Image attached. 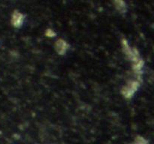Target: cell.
<instances>
[{
    "mask_svg": "<svg viewBox=\"0 0 154 144\" xmlns=\"http://www.w3.org/2000/svg\"><path fill=\"white\" fill-rule=\"evenodd\" d=\"M144 66V62L142 58H140L138 61L132 63V70L133 72L138 76H141V75L143 73V68Z\"/></svg>",
    "mask_w": 154,
    "mask_h": 144,
    "instance_id": "obj_5",
    "label": "cell"
},
{
    "mask_svg": "<svg viewBox=\"0 0 154 144\" xmlns=\"http://www.w3.org/2000/svg\"><path fill=\"white\" fill-rule=\"evenodd\" d=\"M121 47L123 53L128 59L130 60L132 63L138 61L141 58L140 53L136 48H132L129 45V41L126 38L121 39Z\"/></svg>",
    "mask_w": 154,
    "mask_h": 144,
    "instance_id": "obj_2",
    "label": "cell"
},
{
    "mask_svg": "<svg viewBox=\"0 0 154 144\" xmlns=\"http://www.w3.org/2000/svg\"><path fill=\"white\" fill-rule=\"evenodd\" d=\"M54 49L58 55L65 56L69 50V44L66 40L60 38L56 40L54 44Z\"/></svg>",
    "mask_w": 154,
    "mask_h": 144,
    "instance_id": "obj_3",
    "label": "cell"
},
{
    "mask_svg": "<svg viewBox=\"0 0 154 144\" xmlns=\"http://www.w3.org/2000/svg\"><path fill=\"white\" fill-rule=\"evenodd\" d=\"M141 82H142V80L141 76H138L136 80L130 81L127 84H126V86L121 89V94L123 98L127 100L132 98L135 93L138 92Z\"/></svg>",
    "mask_w": 154,
    "mask_h": 144,
    "instance_id": "obj_1",
    "label": "cell"
},
{
    "mask_svg": "<svg viewBox=\"0 0 154 144\" xmlns=\"http://www.w3.org/2000/svg\"><path fill=\"white\" fill-rule=\"evenodd\" d=\"M25 21V15L19 10H14L11 15V22L14 28H20Z\"/></svg>",
    "mask_w": 154,
    "mask_h": 144,
    "instance_id": "obj_4",
    "label": "cell"
},
{
    "mask_svg": "<svg viewBox=\"0 0 154 144\" xmlns=\"http://www.w3.org/2000/svg\"><path fill=\"white\" fill-rule=\"evenodd\" d=\"M114 8L120 14H125L127 11V5H126V2L123 1H115L114 2Z\"/></svg>",
    "mask_w": 154,
    "mask_h": 144,
    "instance_id": "obj_6",
    "label": "cell"
},
{
    "mask_svg": "<svg viewBox=\"0 0 154 144\" xmlns=\"http://www.w3.org/2000/svg\"><path fill=\"white\" fill-rule=\"evenodd\" d=\"M45 35L48 38H54L57 35V33L54 32V30L51 29V28H48L45 31Z\"/></svg>",
    "mask_w": 154,
    "mask_h": 144,
    "instance_id": "obj_7",
    "label": "cell"
}]
</instances>
